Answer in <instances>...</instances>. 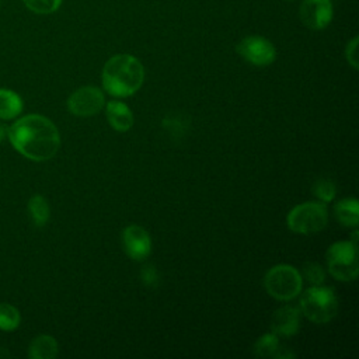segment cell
Instances as JSON below:
<instances>
[{"instance_id":"obj_9","label":"cell","mask_w":359,"mask_h":359,"mask_svg":"<svg viewBox=\"0 0 359 359\" xmlns=\"http://www.w3.org/2000/svg\"><path fill=\"white\" fill-rule=\"evenodd\" d=\"M332 4L330 0H304L300 6V20L310 29H323L332 20Z\"/></svg>"},{"instance_id":"obj_23","label":"cell","mask_w":359,"mask_h":359,"mask_svg":"<svg viewBox=\"0 0 359 359\" xmlns=\"http://www.w3.org/2000/svg\"><path fill=\"white\" fill-rule=\"evenodd\" d=\"M346 60L351 63L353 69H358V36H355L346 45Z\"/></svg>"},{"instance_id":"obj_1","label":"cell","mask_w":359,"mask_h":359,"mask_svg":"<svg viewBox=\"0 0 359 359\" xmlns=\"http://www.w3.org/2000/svg\"><path fill=\"white\" fill-rule=\"evenodd\" d=\"M7 137L20 154L34 161L52 158L60 146V135L55 123L38 114L18 118L7 129Z\"/></svg>"},{"instance_id":"obj_5","label":"cell","mask_w":359,"mask_h":359,"mask_svg":"<svg viewBox=\"0 0 359 359\" xmlns=\"http://www.w3.org/2000/svg\"><path fill=\"white\" fill-rule=\"evenodd\" d=\"M328 223V209L321 202H306L294 206L287 215V227L299 234L323 230Z\"/></svg>"},{"instance_id":"obj_16","label":"cell","mask_w":359,"mask_h":359,"mask_svg":"<svg viewBox=\"0 0 359 359\" xmlns=\"http://www.w3.org/2000/svg\"><path fill=\"white\" fill-rule=\"evenodd\" d=\"M335 216L338 222L346 227H356L359 222V203L355 198L341 199L335 208Z\"/></svg>"},{"instance_id":"obj_20","label":"cell","mask_w":359,"mask_h":359,"mask_svg":"<svg viewBox=\"0 0 359 359\" xmlns=\"http://www.w3.org/2000/svg\"><path fill=\"white\" fill-rule=\"evenodd\" d=\"M335 185L330 180H317L313 185V194L323 202H331L335 196Z\"/></svg>"},{"instance_id":"obj_13","label":"cell","mask_w":359,"mask_h":359,"mask_svg":"<svg viewBox=\"0 0 359 359\" xmlns=\"http://www.w3.org/2000/svg\"><path fill=\"white\" fill-rule=\"evenodd\" d=\"M107 118L109 125L119 132H125L133 125V115L130 109L121 101H109L107 104Z\"/></svg>"},{"instance_id":"obj_11","label":"cell","mask_w":359,"mask_h":359,"mask_svg":"<svg viewBox=\"0 0 359 359\" xmlns=\"http://www.w3.org/2000/svg\"><path fill=\"white\" fill-rule=\"evenodd\" d=\"M300 327V313L294 306L278 309L271 318V330L276 337H293Z\"/></svg>"},{"instance_id":"obj_19","label":"cell","mask_w":359,"mask_h":359,"mask_svg":"<svg viewBox=\"0 0 359 359\" xmlns=\"http://www.w3.org/2000/svg\"><path fill=\"white\" fill-rule=\"evenodd\" d=\"M22 3L35 14H50L60 7L62 0H22Z\"/></svg>"},{"instance_id":"obj_17","label":"cell","mask_w":359,"mask_h":359,"mask_svg":"<svg viewBox=\"0 0 359 359\" xmlns=\"http://www.w3.org/2000/svg\"><path fill=\"white\" fill-rule=\"evenodd\" d=\"M28 213L35 226L38 227L45 226L50 216V209L46 198L42 195L31 196L28 201Z\"/></svg>"},{"instance_id":"obj_18","label":"cell","mask_w":359,"mask_h":359,"mask_svg":"<svg viewBox=\"0 0 359 359\" xmlns=\"http://www.w3.org/2000/svg\"><path fill=\"white\" fill-rule=\"evenodd\" d=\"M21 316L15 306L10 303H0V330L13 331L20 325Z\"/></svg>"},{"instance_id":"obj_14","label":"cell","mask_w":359,"mask_h":359,"mask_svg":"<svg viewBox=\"0 0 359 359\" xmlns=\"http://www.w3.org/2000/svg\"><path fill=\"white\" fill-rule=\"evenodd\" d=\"M59 353L57 341L48 334L35 337L28 348V356L31 359H53Z\"/></svg>"},{"instance_id":"obj_24","label":"cell","mask_w":359,"mask_h":359,"mask_svg":"<svg viewBox=\"0 0 359 359\" xmlns=\"http://www.w3.org/2000/svg\"><path fill=\"white\" fill-rule=\"evenodd\" d=\"M7 136V129L4 128V125L0 123V142Z\"/></svg>"},{"instance_id":"obj_10","label":"cell","mask_w":359,"mask_h":359,"mask_svg":"<svg viewBox=\"0 0 359 359\" xmlns=\"http://www.w3.org/2000/svg\"><path fill=\"white\" fill-rule=\"evenodd\" d=\"M122 244L125 252L135 261L147 258L151 251V240L149 233L137 224H130L123 230Z\"/></svg>"},{"instance_id":"obj_8","label":"cell","mask_w":359,"mask_h":359,"mask_svg":"<svg viewBox=\"0 0 359 359\" xmlns=\"http://www.w3.org/2000/svg\"><path fill=\"white\" fill-rule=\"evenodd\" d=\"M104 94L98 87L86 86L76 90L67 100V108L73 115L91 116L104 107Z\"/></svg>"},{"instance_id":"obj_22","label":"cell","mask_w":359,"mask_h":359,"mask_svg":"<svg viewBox=\"0 0 359 359\" xmlns=\"http://www.w3.org/2000/svg\"><path fill=\"white\" fill-rule=\"evenodd\" d=\"M140 278H142L143 283H144L146 286H150V287L157 286V285H158V280H160L158 272H157V269H156L153 265H144V266L142 268Z\"/></svg>"},{"instance_id":"obj_6","label":"cell","mask_w":359,"mask_h":359,"mask_svg":"<svg viewBox=\"0 0 359 359\" xmlns=\"http://www.w3.org/2000/svg\"><path fill=\"white\" fill-rule=\"evenodd\" d=\"M302 275L290 265H276L271 268L265 278L264 286L266 292L278 300H290L302 290Z\"/></svg>"},{"instance_id":"obj_12","label":"cell","mask_w":359,"mask_h":359,"mask_svg":"<svg viewBox=\"0 0 359 359\" xmlns=\"http://www.w3.org/2000/svg\"><path fill=\"white\" fill-rule=\"evenodd\" d=\"M254 353L259 358H276V359H289L296 355L289 351L286 346H280L279 337L273 332L264 334L254 345Z\"/></svg>"},{"instance_id":"obj_3","label":"cell","mask_w":359,"mask_h":359,"mask_svg":"<svg viewBox=\"0 0 359 359\" xmlns=\"http://www.w3.org/2000/svg\"><path fill=\"white\" fill-rule=\"evenodd\" d=\"M331 275L339 280L349 282L358 276V230L351 241H338L330 245L325 254Z\"/></svg>"},{"instance_id":"obj_4","label":"cell","mask_w":359,"mask_h":359,"mask_svg":"<svg viewBox=\"0 0 359 359\" xmlns=\"http://www.w3.org/2000/svg\"><path fill=\"white\" fill-rule=\"evenodd\" d=\"M300 307L309 320L317 324H325L337 316L338 300L331 287L317 285L303 293Z\"/></svg>"},{"instance_id":"obj_21","label":"cell","mask_w":359,"mask_h":359,"mask_svg":"<svg viewBox=\"0 0 359 359\" xmlns=\"http://www.w3.org/2000/svg\"><path fill=\"white\" fill-rule=\"evenodd\" d=\"M303 275L309 283L313 286L321 285L325 280V272L317 262H306L303 265Z\"/></svg>"},{"instance_id":"obj_2","label":"cell","mask_w":359,"mask_h":359,"mask_svg":"<svg viewBox=\"0 0 359 359\" xmlns=\"http://www.w3.org/2000/svg\"><path fill=\"white\" fill-rule=\"evenodd\" d=\"M144 80L143 65L132 55H115L102 69V86L114 97L135 94Z\"/></svg>"},{"instance_id":"obj_15","label":"cell","mask_w":359,"mask_h":359,"mask_svg":"<svg viewBox=\"0 0 359 359\" xmlns=\"http://www.w3.org/2000/svg\"><path fill=\"white\" fill-rule=\"evenodd\" d=\"M21 97L8 88H0V119L8 121L17 118L22 111Z\"/></svg>"},{"instance_id":"obj_7","label":"cell","mask_w":359,"mask_h":359,"mask_svg":"<svg viewBox=\"0 0 359 359\" xmlns=\"http://www.w3.org/2000/svg\"><path fill=\"white\" fill-rule=\"evenodd\" d=\"M236 50L244 60L255 66L271 65L276 57V49L272 42L258 35H251L241 39Z\"/></svg>"}]
</instances>
